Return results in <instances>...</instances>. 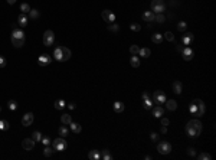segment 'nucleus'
<instances>
[{
	"instance_id": "nucleus-22",
	"label": "nucleus",
	"mask_w": 216,
	"mask_h": 160,
	"mask_svg": "<svg viewBox=\"0 0 216 160\" xmlns=\"http://www.w3.org/2000/svg\"><path fill=\"white\" fill-rule=\"evenodd\" d=\"M71 58V51L68 49V48H65V46H62V62H65V61H68Z\"/></svg>"
},
{
	"instance_id": "nucleus-49",
	"label": "nucleus",
	"mask_w": 216,
	"mask_h": 160,
	"mask_svg": "<svg viewBox=\"0 0 216 160\" xmlns=\"http://www.w3.org/2000/svg\"><path fill=\"white\" fill-rule=\"evenodd\" d=\"M6 66V59L5 56H0V68H5Z\"/></svg>"
},
{
	"instance_id": "nucleus-34",
	"label": "nucleus",
	"mask_w": 216,
	"mask_h": 160,
	"mask_svg": "<svg viewBox=\"0 0 216 160\" xmlns=\"http://www.w3.org/2000/svg\"><path fill=\"white\" fill-rule=\"evenodd\" d=\"M53 147H49V146H45V150H43V154L46 156V157H51L52 154H53Z\"/></svg>"
},
{
	"instance_id": "nucleus-30",
	"label": "nucleus",
	"mask_w": 216,
	"mask_h": 160,
	"mask_svg": "<svg viewBox=\"0 0 216 160\" xmlns=\"http://www.w3.org/2000/svg\"><path fill=\"white\" fill-rule=\"evenodd\" d=\"M143 107H144L146 110H151V108H153V101H151L150 98L143 100Z\"/></svg>"
},
{
	"instance_id": "nucleus-19",
	"label": "nucleus",
	"mask_w": 216,
	"mask_h": 160,
	"mask_svg": "<svg viewBox=\"0 0 216 160\" xmlns=\"http://www.w3.org/2000/svg\"><path fill=\"white\" fill-rule=\"evenodd\" d=\"M53 58L59 62H62V46H58L55 51H53Z\"/></svg>"
},
{
	"instance_id": "nucleus-36",
	"label": "nucleus",
	"mask_w": 216,
	"mask_h": 160,
	"mask_svg": "<svg viewBox=\"0 0 216 160\" xmlns=\"http://www.w3.org/2000/svg\"><path fill=\"white\" fill-rule=\"evenodd\" d=\"M154 20H156L157 23H164V20H166V18L163 16V13H157V15L154 16Z\"/></svg>"
},
{
	"instance_id": "nucleus-43",
	"label": "nucleus",
	"mask_w": 216,
	"mask_h": 160,
	"mask_svg": "<svg viewBox=\"0 0 216 160\" xmlns=\"http://www.w3.org/2000/svg\"><path fill=\"white\" fill-rule=\"evenodd\" d=\"M186 28H187L186 22H180V23L177 25V31H180V32H184V31H186Z\"/></svg>"
},
{
	"instance_id": "nucleus-46",
	"label": "nucleus",
	"mask_w": 216,
	"mask_h": 160,
	"mask_svg": "<svg viewBox=\"0 0 216 160\" xmlns=\"http://www.w3.org/2000/svg\"><path fill=\"white\" fill-rule=\"evenodd\" d=\"M130 28H131V31H133V32H138V31L141 29V26H140L138 23H131V25H130Z\"/></svg>"
},
{
	"instance_id": "nucleus-53",
	"label": "nucleus",
	"mask_w": 216,
	"mask_h": 160,
	"mask_svg": "<svg viewBox=\"0 0 216 160\" xmlns=\"http://www.w3.org/2000/svg\"><path fill=\"white\" fill-rule=\"evenodd\" d=\"M161 133H163V134H166V133H167V127H166V125H163V127H161Z\"/></svg>"
},
{
	"instance_id": "nucleus-47",
	"label": "nucleus",
	"mask_w": 216,
	"mask_h": 160,
	"mask_svg": "<svg viewBox=\"0 0 216 160\" xmlns=\"http://www.w3.org/2000/svg\"><path fill=\"white\" fill-rule=\"evenodd\" d=\"M187 154L192 156V157H196V150H194L193 147H189V148H187Z\"/></svg>"
},
{
	"instance_id": "nucleus-5",
	"label": "nucleus",
	"mask_w": 216,
	"mask_h": 160,
	"mask_svg": "<svg viewBox=\"0 0 216 160\" xmlns=\"http://www.w3.org/2000/svg\"><path fill=\"white\" fill-rule=\"evenodd\" d=\"M166 10V6L163 0H153L151 2V12L153 13H163Z\"/></svg>"
},
{
	"instance_id": "nucleus-26",
	"label": "nucleus",
	"mask_w": 216,
	"mask_h": 160,
	"mask_svg": "<svg viewBox=\"0 0 216 160\" xmlns=\"http://www.w3.org/2000/svg\"><path fill=\"white\" fill-rule=\"evenodd\" d=\"M138 54H140V56H141V58H148L151 52H150V49H148V48H141V49L138 51Z\"/></svg>"
},
{
	"instance_id": "nucleus-10",
	"label": "nucleus",
	"mask_w": 216,
	"mask_h": 160,
	"mask_svg": "<svg viewBox=\"0 0 216 160\" xmlns=\"http://www.w3.org/2000/svg\"><path fill=\"white\" fill-rule=\"evenodd\" d=\"M182 55H183L184 61H192V58H193L194 52H193V49H192L190 46H184V48H183V51H182Z\"/></svg>"
},
{
	"instance_id": "nucleus-27",
	"label": "nucleus",
	"mask_w": 216,
	"mask_h": 160,
	"mask_svg": "<svg viewBox=\"0 0 216 160\" xmlns=\"http://www.w3.org/2000/svg\"><path fill=\"white\" fill-rule=\"evenodd\" d=\"M71 121H72V117L69 114H62V117H61L62 124H71Z\"/></svg>"
},
{
	"instance_id": "nucleus-16",
	"label": "nucleus",
	"mask_w": 216,
	"mask_h": 160,
	"mask_svg": "<svg viewBox=\"0 0 216 160\" xmlns=\"http://www.w3.org/2000/svg\"><path fill=\"white\" fill-rule=\"evenodd\" d=\"M153 115H154L156 118H161V117L164 115V110H163V107H161V105L154 107V108H153Z\"/></svg>"
},
{
	"instance_id": "nucleus-35",
	"label": "nucleus",
	"mask_w": 216,
	"mask_h": 160,
	"mask_svg": "<svg viewBox=\"0 0 216 160\" xmlns=\"http://www.w3.org/2000/svg\"><path fill=\"white\" fill-rule=\"evenodd\" d=\"M20 10H22V13L26 15V13L30 12V6H29L28 3H22V5H20Z\"/></svg>"
},
{
	"instance_id": "nucleus-40",
	"label": "nucleus",
	"mask_w": 216,
	"mask_h": 160,
	"mask_svg": "<svg viewBox=\"0 0 216 160\" xmlns=\"http://www.w3.org/2000/svg\"><path fill=\"white\" fill-rule=\"evenodd\" d=\"M32 138H33L35 141H41V140H42V134H41V131H33Z\"/></svg>"
},
{
	"instance_id": "nucleus-15",
	"label": "nucleus",
	"mask_w": 216,
	"mask_h": 160,
	"mask_svg": "<svg viewBox=\"0 0 216 160\" xmlns=\"http://www.w3.org/2000/svg\"><path fill=\"white\" fill-rule=\"evenodd\" d=\"M182 41H183L184 46H189V45H190V43L194 41V36H193V33H186V35H183Z\"/></svg>"
},
{
	"instance_id": "nucleus-39",
	"label": "nucleus",
	"mask_w": 216,
	"mask_h": 160,
	"mask_svg": "<svg viewBox=\"0 0 216 160\" xmlns=\"http://www.w3.org/2000/svg\"><path fill=\"white\" fill-rule=\"evenodd\" d=\"M29 16H30L32 19H38V18H39V10H36V9H30Z\"/></svg>"
},
{
	"instance_id": "nucleus-9",
	"label": "nucleus",
	"mask_w": 216,
	"mask_h": 160,
	"mask_svg": "<svg viewBox=\"0 0 216 160\" xmlns=\"http://www.w3.org/2000/svg\"><path fill=\"white\" fill-rule=\"evenodd\" d=\"M101 16H102V19H104L107 23H113V22H115V15H114L111 10H108V9L102 10Z\"/></svg>"
},
{
	"instance_id": "nucleus-48",
	"label": "nucleus",
	"mask_w": 216,
	"mask_h": 160,
	"mask_svg": "<svg viewBox=\"0 0 216 160\" xmlns=\"http://www.w3.org/2000/svg\"><path fill=\"white\" fill-rule=\"evenodd\" d=\"M169 124H170V120L166 118V117H161V125H166V127H167Z\"/></svg>"
},
{
	"instance_id": "nucleus-38",
	"label": "nucleus",
	"mask_w": 216,
	"mask_h": 160,
	"mask_svg": "<svg viewBox=\"0 0 216 160\" xmlns=\"http://www.w3.org/2000/svg\"><path fill=\"white\" fill-rule=\"evenodd\" d=\"M108 31L110 32H118L120 31V26L117 23H110V26H108Z\"/></svg>"
},
{
	"instance_id": "nucleus-24",
	"label": "nucleus",
	"mask_w": 216,
	"mask_h": 160,
	"mask_svg": "<svg viewBox=\"0 0 216 160\" xmlns=\"http://www.w3.org/2000/svg\"><path fill=\"white\" fill-rule=\"evenodd\" d=\"M113 108H114L115 113H123V111H124V104H123L121 101H115L114 105H113Z\"/></svg>"
},
{
	"instance_id": "nucleus-8",
	"label": "nucleus",
	"mask_w": 216,
	"mask_h": 160,
	"mask_svg": "<svg viewBox=\"0 0 216 160\" xmlns=\"http://www.w3.org/2000/svg\"><path fill=\"white\" fill-rule=\"evenodd\" d=\"M166 100H167V98H166V94H164L163 91L159 89V91L154 92V97H153V102H154V104H159V105H160V104H164Z\"/></svg>"
},
{
	"instance_id": "nucleus-52",
	"label": "nucleus",
	"mask_w": 216,
	"mask_h": 160,
	"mask_svg": "<svg viewBox=\"0 0 216 160\" xmlns=\"http://www.w3.org/2000/svg\"><path fill=\"white\" fill-rule=\"evenodd\" d=\"M68 107H69V110H75V107H76V105H75L74 102H71V104H68Z\"/></svg>"
},
{
	"instance_id": "nucleus-45",
	"label": "nucleus",
	"mask_w": 216,
	"mask_h": 160,
	"mask_svg": "<svg viewBox=\"0 0 216 160\" xmlns=\"http://www.w3.org/2000/svg\"><path fill=\"white\" fill-rule=\"evenodd\" d=\"M41 141H42V144H43V146H49V144L52 143V141H51V138H49L48 136H45V137L42 136V140H41Z\"/></svg>"
},
{
	"instance_id": "nucleus-7",
	"label": "nucleus",
	"mask_w": 216,
	"mask_h": 160,
	"mask_svg": "<svg viewBox=\"0 0 216 160\" xmlns=\"http://www.w3.org/2000/svg\"><path fill=\"white\" fill-rule=\"evenodd\" d=\"M157 150H159L160 154H169L171 151V144L169 141H161V143H159Z\"/></svg>"
},
{
	"instance_id": "nucleus-14",
	"label": "nucleus",
	"mask_w": 216,
	"mask_h": 160,
	"mask_svg": "<svg viewBox=\"0 0 216 160\" xmlns=\"http://www.w3.org/2000/svg\"><path fill=\"white\" fill-rule=\"evenodd\" d=\"M154 16H156V15H154L153 12H150V10H148V12H144L141 18H143V20H144V22H147V23H151V22L154 20Z\"/></svg>"
},
{
	"instance_id": "nucleus-51",
	"label": "nucleus",
	"mask_w": 216,
	"mask_h": 160,
	"mask_svg": "<svg viewBox=\"0 0 216 160\" xmlns=\"http://www.w3.org/2000/svg\"><path fill=\"white\" fill-rule=\"evenodd\" d=\"M146 98H148V92H147V91H144L143 95H141V100H146Z\"/></svg>"
},
{
	"instance_id": "nucleus-6",
	"label": "nucleus",
	"mask_w": 216,
	"mask_h": 160,
	"mask_svg": "<svg viewBox=\"0 0 216 160\" xmlns=\"http://www.w3.org/2000/svg\"><path fill=\"white\" fill-rule=\"evenodd\" d=\"M53 42H55V33L52 31H46L43 33V45L51 46V45H53Z\"/></svg>"
},
{
	"instance_id": "nucleus-12",
	"label": "nucleus",
	"mask_w": 216,
	"mask_h": 160,
	"mask_svg": "<svg viewBox=\"0 0 216 160\" xmlns=\"http://www.w3.org/2000/svg\"><path fill=\"white\" fill-rule=\"evenodd\" d=\"M22 146H23V148L25 150H33V147H35V140L33 138H25L23 141H22Z\"/></svg>"
},
{
	"instance_id": "nucleus-23",
	"label": "nucleus",
	"mask_w": 216,
	"mask_h": 160,
	"mask_svg": "<svg viewBox=\"0 0 216 160\" xmlns=\"http://www.w3.org/2000/svg\"><path fill=\"white\" fill-rule=\"evenodd\" d=\"M166 107H167V110L173 111V110L177 108V102L174 100H166Z\"/></svg>"
},
{
	"instance_id": "nucleus-33",
	"label": "nucleus",
	"mask_w": 216,
	"mask_h": 160,
	"mask_svg": "<svg viewBox=\"0 0 216 160\" xmlns=\"http://www.w3.org/2000/svg\"><path fill=\"white\" fill-rule=\"evenodd\" d=\"M68 133H69V130H68V127H65V125H62V127H59V136H61V137H65V138H66V136H68Z\"/></svg>"
},
{
	"instance_id": "nucleus-42",
	"label": "nucleus",
	"mask_w": 216,
	"mask_h": 160,
	"mask_svg": "<svg viewBox=\"0 0 216 160\" xmlns=\"http://www.w3.org/2000/svg\"><path fill=\"white\" fill-rule=\"evenodd\" d=\"M138 51H140V48H138L137 45L130 46V54H131V55H138Z\"/></svg>"
},
{
	"instance_id": "nucleus-54",
	"label": "nucleus",
	"mask_w": 216,
	"mask_h": 160,
	"mask_svg": "<svg viewBox=\"0 0 216 160\" xmlns=\"http://www.w3.org/2000/svg\"><path fill=\"white\" fill-rule=\"evenodd\" d=\"M176 49H177L179 52H182V51H183V45H177V48H176Z\"/></svg>"
},
{
	"instance_id": "nucleus-55",
	"label": "nucleus",
	"mask_w": 216,
	"mask_h": 160,
	"mask_svg": "<svg viewBox=\"0 0 216 160\" xmlns=\"http://www.w3.org/2000/svg\"><path fill=\"white\" fill-rule=\"evenodd\" d=\"M7 3H9V5H13V3H16V0H7Z\"/></svg>"
},
{
	"instance_id": "nucleus-29",
	"label": "nucleus",
	"mask_w": 216,
	"mask_h": 160,
	"mask_svg": "<svg viewBox=\"0 0 216 160\" xmlns=\"http://www.w3.org/2000/svg\"><path fill=\"white\" fill-rule=\"evenodd\" d=\"M66 107V102L63 101V100H56L55 101V108L56 110H62V108H65Z\"/></svg>"
},
{
	"instance_id": "nucleus-17",
	"label": "nucleus",
	"mask_w": 216,
	"mask_h": 160,
	"mask_svg": "<svg viewBox=\"0 0 216 160\" xmlns=\"http://www.w3.org/2000/svg\"><path fill=\"white\" fill-rule=\"evenodd\" d=\"M88 159L89 160H101V153L99 150H91L88 153Z\"/></svg>"
},
{
	"instance_id": "nucleus-3",
	"label": "nucleus",
	"mask_w": 216,
	"mask_h": 160,
	"mask_svg": "<svg viewBox=\"0 0 216 160\" xmlns=\"http://www.w3.org/2000/svg\"><path fill=\"white\" fill-rule=\"evenodd\" d=\"M12 43H13V46H16V48H22V46L25 45V33H23L22 29L15 28V29L12 31Z\"/></svg>"
},
{
	"instance_id": "nucleus-41",
	"label": "nucleus",
	"mask_w": 216,
	"mask_h": 160,
	"mask_svg": "<svg viewBox=\"0 0 216 160\" xmlns=\"http://www.w3.org/2000/svg\"><path fill=\"white\" fill-rule=\"evenodd\" d=\"M197 159H199V160H210V159H212V156H210V154H207V153H200V154L197 156Z\"/></svg>"
},
{
	"instance_id": "nucleus-44",
	"label": "nucleus",
	"mask_w": 216,
	"mask_h": 160,
	"mask_svg": "<svg viewBox=\"0 0 216 160\" xmlns=\"http://www.w3.org/2000/svg\"><path fill=\"white\" fill-rule=\"evenodd\" d=\"M164 38H166L169 42H173V41H174V35H173L171 32H166V33H164Z\"/></svg>"
},
{
	"instance_id": "nucleus-2",
	"label": "nucleus",
	"mask_w": 216,
	"mask_h": 160,
	"mask_svg": "<svg viewBox=\"0 0 216 160\" xmlns=\"http://www.w3.org/2000/svg\"><path fill=\"white\" fill-rule=\"evenodd\" d=\"M189 111L192 115H196V117H202L206 111V105L202 100H193L190 102V107H189Z\"/></svg>"
},
{
	"instance_id": "nucleus-37",
	"label": "nucleus",
	"mask_w": 216,
	"mask_h": 160,
	"mask_svg": "<svg viewBox=\"0 0 216 160\" xmlns=\"http://www.w3.org/2000/svg\"><path fill=\"white\" fill-rule=\"evenodd\" d=\"M7 107H9V110H12V111H15V110L18 108V102H16L15 100H10V101L7 102Z\"/></svg>"
},
{
	"instance_id": "nucleus-28",
	"label": "nucleus",
	"mask_w": 216,
	"mask_h": 160,
	"mask_svg": "<svg viewBox=\"0 0 216 160\" xmlns=\"http://www.w3.org/2000/svg\"><path fill=\"white\" fill-rule=\"evenodd\" d=\"M101 159H104V160H113V156H111V153H110V150H104L102 153H101Z\"/></svg>"
},
{
	"instance_id": "nucleus-4",
	"label": "nucleus",
	"mask_w": 216,
	"mask_h": 160,
	"mask_svg": "<svg viewBox=\"0 0 216 160\" xmlns=\"http://www.w3.org/2000/svg\"><path fill=\"white\" fill-rule=\"evenodd\" d=\"M52 144H53V150H55V151H63V150H66V147H68V141L65 140V137L55 138Z\"/></svg>"
},
{
	"instance_id": "nucleus-13",
	"label": "nucleus",
	"mask_w": 216,
	"mask_h": 160,
	"mask_svg": "<svg viewBox=\"0 0 216 160\" xmlns=\"http://www.w3.org/2000/svg\"><path fill=\"white\" fill-rule=\"evenodd\" d=\"M33 123V114L32 113H26L25 115H23V118H22V124L25 125V127H28V125H30Z\"/></svg>"
},
{
	"instance_id": "nucleus-56",
	"label": "nucleus",
	"mask_w": 216,
	"mask_h": 160,
	"mask_svg": "<svg viewBox=\"0 0 216 160\" xmlns=\"http://www.w3.org/2000/svg\"><path fill=\"white\" fill-rule=\"evenodd\" d=\"M0 111H2V107H0Z\"/></svg>"
},
{
	"instance_id": "nucleus-1",
	"label": "nucleus",
	"mask_w": 216,
	"mask_h": 160,
	"mask_svg": "<svg viewBox=\"0 0 216 160\" xmlns=\"http://www.w3.org/2000/svg\"><path fill=\"white\" fill-rule=\"evenodd\" d=\"M186 133H187V136L189 137H192V138H194V137H197L200 133H202V123L199 121V120H190L189 123H187V125H186Z\"/></svg>"
},
{
	"instance_id": "nucleus-18",
	"label": "nucleus",
	"mask_w": 216,
	"mask_h": 160,
	"mask_svg": "<svg viewBox=\"0 0 216 160\" xmlns=\"http://www.w3.org/2000/svg\"><path fill=\"white\" fill-rule=\"evenodd\" d=\"M173 91L176 92V94H182V91H183V85H182V82L180 81H173Z\"/></svg>"
},
{
	"instance_id": "nucleus-20",
	"label": "nucleus",
	"mask_w": 216,
	"mask_h": 160,
	"mask_svg": "<svg viewBox=\"0 0 216 160\" xmlns=\"http://www.w3.org/2000/svg\"><path fill=\"white\" fill-rule=\"evenodd\" d=\"M130 65H131L133 68H138V66H140V59H138L137 55H131V58H130Z\"/></svg>"
},
{
	"instance_id": "nucleus-32",
	"label": "nucleus",
	"mask_w": 216,
	"mask_h": 160,
	"mask_svg": "<svg viewBox=\"0 0 216 160\" xmlns=\"http://www.w3.org/2000/svg\"><path fill=\"white\" fill-rule=\"evenodd\" d=\"M151 41H153L154 43H161V41H163V35H160V33H154V35L151 36Z\"/></svg>"
},
{
	"instance_id": "nucleus-25",
	"label": "nucleus",
	"mask_w": 216,
	"mask_h": 160,
	"mask_svg": "<svg viewBox=\"0 0 216 160\" xmlns=\"http://www.w3.org/2000/svg\"><path fill=\"white\" fill-rule=\"evenodd\" d=\"M69 128H71L74 133H81V130H82V127H81L78 123H74V121H71V124H69Z\"/></svg>"
},
{
	"instance_id": "nucleus-21",
	"label": "nucleus",
	"mask_w": 216,
	"mask_h": 160,
	"mask_svg": "<svg viewBox=\"0 0 216 160\" xmlns=\"http://www.w3.org/2000/svg\"><path fill=\"white\" fill-rule=\"evenodd\" d=\"M18 23L20 25V26H26L28 25V16L25 15V13H22V15H19V18H18Z\"/></svg>"
},
{
	"instance_id": "nucleus-50",
	"label": "nucleus",
	"mask_w": 216,
	"mask_h": 160,
	"mask_svg": "<svg viewBox=\"0 0 216 160\" xmlns=\"http://www.w3.org/2000/svg\"><path fill=\"white\" fill-rule=\"evenodd\" d=\"M150 137H151V140H153V141H157L160 136H159L157 133H151V136H150Z\"/></svg>"
},
{
	"instance_id": "nucleus-11",
	"label": "nucleus",
	"mask_w": 216,
	"mask_h": 160,
	"mask_svg": "<svg viewBox=\"0 0 216 160\" xmlns=\"http://www.w3.org/2000/svg\"><path fill=\"white\" fill-rule=\"evenodd\" d=\"M52 62V56H49V55H41L39 58H38V64L41 65V66H46V65H49Z\"/></svg>"
},
{
	"instance_id": "nucleus-31",
	"label": "nucleus",
	"mask_w": 216,
	"mask_h": 160,
	"mask_svg": "<svg viewBox=\"0 0 216 160\" xmlns=\"http://www.w3.org/2000/svg\"><path fill=\"white\" fill-rule=\"evenodd\" d=\"M9 127H10V124L7 120H0V130L6 131V130H9Z\"/></svg>"
}]
</instances>
